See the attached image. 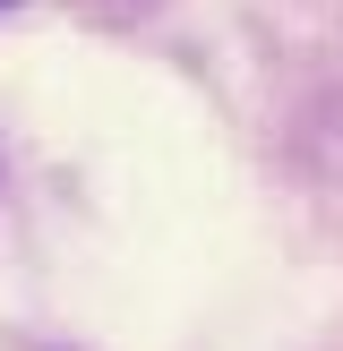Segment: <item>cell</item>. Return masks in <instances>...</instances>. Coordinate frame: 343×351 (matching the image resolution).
Returning a JSON list of instances; mask_svg holds the SVG:
<instances>
[{
	"label": "cell",
	"instance_id": "cell-1",
	"mask_svg": "<svg viewBox=\"0 0 343 351\" xmlns=\"http://www.w3.org/2000/svg\"><path fill=\"white\" fill-rule=\"evenodd\" d=\"M9 9H17V0H0V17H9Z\"/></svg>",
	"mask_w": 343,
	"mask_h": 351
}]
</instances>
